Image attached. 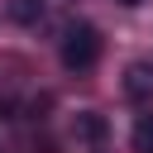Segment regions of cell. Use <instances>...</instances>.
Instances as JSON below:
<instances>
[{"mask_svg":"<svg viewBox=\"0 0 153 153\" xmlns=\"http://www.w3.org/2000/svg\"><path fill=\"white\" fill-rule=\"evenodd\" d=\"M100 62V33L91 24H72L62 33V67L67 72H91Z\"/></svg>","mask_w":153,"mask_h":153,"instance_id":"6da1fadb","label":"cell"},{"mask_svg":"<svg viewBox=\"0 0 153 153\" xmlns=\"http://www.w3.org/2000/svg\"><path fill=\"white\" fill-rule=\"evenodd\" d=\"M124 96H129V100H153V62H129V72H124Z\"/></svg>","mask_w":153,"mask_h":153,"instance_id":"7a4b0ae2","label":"cell"},{"mask_svg":"<svg viewBox=\"0 0 153 153\" xmlns=\"http://www.w3.org/2000/svg\"><path fill=\"white\" fill-rule=\"evenodd\" d=\"M5 10H10V19H14V24H38V19H43V10H48V0H10Z\"/></svg>","mask_w":153,"mask_h":153,"instance_id":"3957f363","label":"cell"},{"mask_svg":"<svg viewBox=\"0 0 153 153\" xmlns=\"http://www.w3.org/2000/svg\"><path fill=\"white\" fill-rule=\"evenodd\" d=\"M134 148H139V153H153V115H139V124H134Z\"/></svg>","mask_w":153,"mask_h":153,"instance_id":"277c9868","label":"cell"},{"mask_svg":"<svg viewBox=\"0 0 153 153\" xmlns=\"http://www.w3.org/2000/svg\"><path fill=\"white\" fill-rule=\"evenodd\" d=\"M81 134L86 139H105V120L100 115H81Z\"/></svg>","mask_w":153,"mask_h":153,"instance_id":"5b68a950","label":"cell"},{"mask_svg":"<svg viewBox=\"0 0 153 153\" xmlns=\"http://www.w3.org/2000/svg\"><path fill=\"white\" fill-rule=\"evenodd\" d=\"M115 5H139V0H115Z\"/></svg>","mask_w":153,"mask_h":153,"instance_id":"8992f818","label":"cell"}]
</instances>
